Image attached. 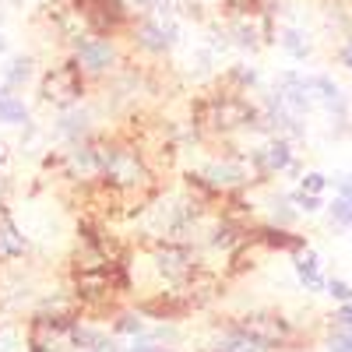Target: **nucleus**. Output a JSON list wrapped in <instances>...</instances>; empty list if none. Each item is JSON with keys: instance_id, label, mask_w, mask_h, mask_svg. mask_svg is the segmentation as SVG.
<instances>
[{"instance_id": "nucleus-1", "label": "nucleus", "mask_w": 352, "mask_h": 352, "mask_svg": "<svg viewBox=\"0 0 352 352\" xmlns=\"http://www.w3.org/2000/svg\"><path fill=\"white\" fill-rule=\"evenodd\" d=\"M194 124H197L201 134L229 138L236 131L257 127L261 124V106H254L243 92H236V88H226V92H215V96H208L197 106V120Z\"/></svg>"}, {"instance_id": "nucleus-2", "label": "nucleus", "mask_w": 352, "mask_h": 352, "mask_svg": "<svg viewBox=\"0 0 352 352\" xmlns=\"http://www.w3.org/2000/svg\"><path fill=\"white\" fill-rule=\"evenodd\" d=\"M99 184H102L106 190H113V194L144 197V194L155 190V173H152V166H148V159H144L141 148H134V144H124V141H113Z\"/></svg>"}, {"instance_id": "nucleus-3", "label": "nucleus", "mask_w": 352, "mask_h": 352, "mask_svg": "<svg viewBox=\"0 0 352 352\" xmlns=\"http://www.w3.org/2000/svg\"><path fill=\"white\" fill-rule=\"evenodd\" d=\"M232 328L243 331L247 338H254L264 352H275V349H289L296 342V328L292 320L282 317L278 310H247L232 320Z\"/></svg>"}, {"instance_id": "nucleus-4", "label": "nucleus", "mask_w": 352, "mask_h": 352, "mask_svg": "<svg viewBox=\"0 0 352 352\" xmlns=\"http://www.w3.org/2000/svg\"><path fill=\"white\" fill-rule=\"evenodd\" d=\"M39 99L56 106V109H71L81 106L85 99V74L78 67V60H64V64H53L43 81H39Z\"/></svg>"}, {"instance_id": "nucleus-5", "label": "nucleus", "mask_w": 352, "mask_h": 352, "mask_svg": "<svg viewBox=\"0 0 352 352\" xmlns=\"http://www.w3.org/2000/svg\"><path fill=\"white\" fill-rule=\"evenodd\" d=\"M152 264L173 285H187L197 275V254L190 243H152Z\"/></svg>"}, {"instance_id": "nucleus-6", "label": "nucleus", "mask_w": 352, "mask_h": 352, "mask_svg": "<svg viewBox=\"0 0 352 352\" xmlns=\"http://www.w3.org/2000/svg\"><path fill=\"white\" fill-rule=\"evenodd\" d=\"M74 60L85 78H109L120 67V50H116L113 36H92L74 50Z\"/></svg>"}, {"instance_id": "nucleus-7", "label": "nucleus", "mask_w": 352, "mask_h": 352, "mask_svg": "<svg viewBox=\"0 0 352 352\" xmlns=\"http://www.w3.org/2000/svg\"><path fill=\"white\" fill-rule=\"evenodd\" d=\"M250 155H254V166L261 169V176H278V173H285L292 162H296V148H292V141L278 138V134L264 138V144L254 148Z\"/></svg>"}, {"instance_id": "nucleus-8", "label": "nucleus", "mask_w": 352, "mask_h": 352, "mask_svg": "<svg viewBox=\"0 0 352 352\" xmlns=\"http://www.w3.org/2000/svg\"><path fill=\"white\" fill-rule=\"evenodd\" d=\"M56 138H60L67 148L71 144H81L88 138H96V127H92V113H88L85 106H71V109H60V116H56L53 124Z\"/></svg>"}, {"instance_id": "nucleus-9", "label": "nucleus", "mask_w": 352, "mask_h": 352, "mask_svg": "<svg viewBox=\"0 0 352 352\" xmlns=\"http://www.w3.org/2000/svg\"><path fill=\"white\" fill-rule=\"evenodd\" d=\"M310 92H314V102L317 106H324L335 120H345V113H349V99L345 92L328 78V74H310Z\"/></svg>"}, {"instance_id": "nucleus-10", "label": "nucleus", "mask_w": 352, "mask_h": 352, "mask_svg": "<svg viewBox=\"0 0 352 352\" xmlns=\"http://www.w3.org/2000/svg\"><path fill=\"white\" fill-rule=\"evenodd\" d=\"M292 268H296V278H300L303 289H310V292H324L328 289V278H324V272H320V257L310 247H303L300 254H292Z\"/></svg>"}, {"instance_id": "nucleus-11", "label": "nucleus", "mask_w": 352, "mask_h": 352, "mask_svg": "<svg viewBox=\"0 0 352 352\" xmlns=\"http://www.w3.org/2000/svg\"><path fill=\"white\" fill-rule=\"evenodd\" d=\"M229 43L232 46H240V50H247V53H254L261 43H268V25H257L250 14H240L236 21H232V28H229Z\"/></svg>"}, {"instance_id": "nucleus-12", "label": "nucleus", "mask_w": 352, "mask_h": 352, "mask_svg": "<svg viewBox=\"0 0 352 352\" xmlns=\"http://www.w3.org/2000/svg\"><path fill=\"white\" fill-rule=\"evenodd\" d=\"M25 250H28V240L18 229V222L11 215H0V264H11V261L25 257Z\"/></svg>"}, {"instance_id": "nucleus-13", "label": "nucleus", "mask_w": 352, "mask_h": 352, "mask_svg": "<svg viewBox=\"0 0 352 352\" xmlns=\"http://www.w3.org/2000/svg\"><path fill=\"white\" fill-rule=\"evenodd\" d=\"M208 349H212V352H264V349H261L254 338H247L243 331H236L232 324H229L222 335H215Z\"/></svg>"}, {"instance_id": "nucleus-14", "label": "nucleus", "mask_w": 352, "mask_h": 352, "mask_svg": "<svg viewBox=\"0 0 352 352\" xmlns=\"http://www.w3.org/2000/svg\"><path fill=\"white\" fill-rule=\"evenodd\" d=\"M0 124H8V127H28V106L11 92V88H0Z\"/></svg>"}, {"instance_id": "nucleus-15", "label": "nucleus", "mask_w": 352, "mask_h": 352, "mask_svg": "<svg viewBox=\"0 0 352 352\" xmlns=\"http://www.w3.org/2000/svg\"><path fill=\"white\" fill-rule=\"evenodd\" d=\"M278 43H282V50L292 56V60H307V56L314 53V43H310V36L307 32H300V28H282V36H278Z\"/></svg>"}, {"instance_id": "nucleus-16", "label": "nucleus", "mask_w": 352, "mask_h": 352, "mask_svg": "<svg viewBox=\"0 0 352 352\" xmlns=\"http://www.w3.org/2000/svg\"><path fill=\"white\" fill-rule=\"evenodd\" d=\"M32 74H36V60H32V56H14V60L4 67V88L14 92V88L32 81Z\"/></svg>"}, {"instance_id": "nucleus-17", "label": "nucleus", "mask_w": 352, "mask_h": 352, "mask_svg": "<svg viewBox=\"0 0 352 352\" xmlns=\"http://www.w3.org/2000/svg\"><path fill=\"white\" fill-rule=\"evenodd\" d=\"M296 208H292V201H289V194H275L272 201H268V219H272V226H278V229H289L292 222H296Z\"/></svg>"}, {"instance_id": "nucleus-18", "label": "nucleus", "mask_w": 352, "mask_h": 352, "mask_svg": "<svg viewBox=\"0 0 352 352\" xmlns=\"http://www.w3.org/2000/svg\"><path fill=\"white\" fill-rule=\"evenodd\" d=\"M289 201H292V208H296L300 215H317L320 208H324V197L320 194H303L300 187L289 190Z\"/></svg>"}, {"instance_id": "nucleus-19", "label": "nucleus", "mask_w": 352, "mask_h": 352, "mask_svg": "<svg viewBox=\"0 0 352 352\" xmlns=\"http://www.w3.org/2000/svg\"><path fill=\"white\" fill-rule=\"evenodd\" d=\"M328 219L335 222V226H342V229H349L352 232V204L345 201V197H331V204H328Z\"/></svg>"}, {"instance_id": "nucleus-20", "label": "nucleus", "mask_w": 352, "mask_h": 352, "mask_svg": "<svg viewBox=\"0 0 352 352\" xmlns=\"http://www.w3.org/2000/svg\"><path fill=\"white\" fill-rule=\"evenodd\" d=\"M113 335H131V338H138V335H144V320L138 317V314H120L113 320Z\"/></svg>"}, {"instance_id": "nucleus-21", "label": "nucleus", "mask_w": 352, "mask_h": 352, "mask_svg": "<svg viewBox=\"0 0 352 352\" xmlns=\"http://www.w3.org/2000/svg\"><path fill=\"white\" fill-rule=\"evenodd\" d=\"M328 352H352V328L349 324H335L328 331Z\"/></svg>"}, {"instance_id": "nucleus-22", "label": "nucleus", "mask_w": 352, "mask_h": 352, "mask_svg": "<svg viewBox=\"0 0 352 352\" xmlns=\"http://www.w3.org/2000/svg\"><path fill=\"white\" fill-rule=\"evenodd\" d=\"M229 81H232V88H236V92H247V88L257 85V71H254L250 64H236V67L229 71Z\"/></svg>"}, {"instance_id": "nucleus-23", "label": "nucleus", "mask_w": 352, "mask_h": 352, "mask_svg": "<svg viewBox=\"0 0 352 352\" xmlns=\"http://www.w3.org/2000/svg\"><path fill=\"white\" fill-rule=\"evenodd\" d=\"M328 184H331L328 173H303V176H300V190H303V194H324Z\"/></svg>"}, {"instance_id": "nucleus-24", "label": "nucleus", "mask_w": 352, "mask_h": 352, "mask_svg": "<svg viewBox=\"0 0 352 352\" xmlns=\"http://www.w3.org/2000/svg\"><path fill=\"white\" fill-rule=\"evenodd\" d=\"M328 292H331V296H335L338 303H349V300H352V285H349L345 278H338V275H331V278H328Z\"/></svg>"}, {"instance_id": "nucleus-25", "label": "nucleus", "mask_w": 352, "mask_h": 352, "mask_svg": "<svg viewBox=\"0 0 352 352\" xmlns=\"http://www.w3.org/2000/svg\"><path fill=\"white\" fill-rule=\"evenodd\" d=\"M328 180L335 184V194H338V197H345V201L352 204V176H349V173H331Z\"/></svg>"}, {"instance_id": "nucleus-26", "label": "nucleus", "mask_w": 352, "mask_h": 352, "mask_svg": "<svg viewBox=\"0 0 352 352\" xmlns=\"http://www.w3.org/2000/svg\"><path fill=\"white\" fill-rule=\"evenodd\" d=\"M338 64H342L345 71H352V28H349V36H345V43L338 46Z\"/></svg>"}, {"instance_id": "nucleus-27", "label": "nucleus", "mask_w": 352, "mask_h": 352, "mask_svg": "<svg viewBox=\"0 0 352 352\" xmlns=\"http://www.w3.org/2000/svg\"><path fill=\"white\" fill-rule=\"evenodd\" d=\"M335 324H349V328H352V300L335 310Z\"/></svg>"}, {"instance_id": "nucleus-28", "label": "nucleus", "mask_w": 352, "mask_h": 352, "mask_svg": "<svg viewBox=\"0 0 352 352\" xmlns=\"http://www.w3.org/2000/svg\"><path fill=\"white\" fill-rule=\"evenodd\" d=\"M4 46H8V43H4V36H0V53H4Z\"/></svg>"}]
</instances>
